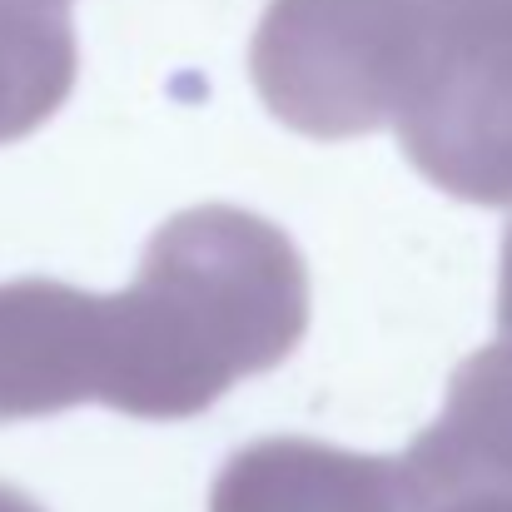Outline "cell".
<instances>
[{
    "label": "cell",
    "mask_w": 512,
    "mask_h": 512,
    "mask_svg": "<svg viewBox=\"0 0 512 512\" xmlns=\"http://www.w3.org/2000/svg\"><path fill=\"white\" fill-rule=\"evenodd\" d=\"M309 329V269L294 239L234 204L179 209L145 244L130 289L105 294L100 403L179 423L239 378L279 368Z\"/></svg>",
    "instance_id": "1"
},
{
    "label": "cell",
    "mask_w": 512,
    "mask_h": 512,
    "mask_svg": "<svg viewBox=\"0 0 512 512\" xmlns=\"http://www.w3.org/2000/svg\"><path fill=\"white\" fill-rule=\"evenodd\" d=\"M438 40L418 0H269L249 75L274 120L309 140H353L418 100Z\"/></svg>",
    "instance_id": "2"
},
{
    "label": "cell",
    "mask_w": 512,
    "mask_h": 512,
    "mask_svg": "<svg viewBox=\"0 0 512 512\" xmlns=\"http://www.w3.org/2000/svg\"><path fill=\"white\" fill-rule=\"evenodd\" d=\"M393 130L408 165L443 194L512 204V35L448 60Z\"/></svg>",
    "instance_id": "3"
},
{
    "label": "cell",
    "mask_w": 512,
    "mask_h": 512,
    "mask_svg": "<svg viewBox=\"0 0 512 512\" xmlns=\"http://www.w3.org/2000/svg\"><path fill=\"white\" fill-rule=\"evenodd\" d=\"M105 294L60 279L0 284V423L100 403Z\"/></svg>",
    "instance_id": "4"
},
{
    "label": "cell",
    "mask_w": 512,
    "mask_h": 512,
    "mask_svg": "<svg viewBox=\"0 0 512 512\" xmlns=\"http://www.w3.org/2000/svg\"><path fill=\"white\" fill-rule=\"evenodd\" d=\"M209 512H408V483L398 458L259 438L219 468Z\"/></svg>",
    "instance_id": "5"
},
{
    "label": "cell",
    "mask_w": 512,
    "mask_h": 512,
    "mask_svg": "<svg viewBox=\"0 0 512 512\" xmlns=\"http://www.w3.org/2000/svg\"><path fill=\"white\" fill-rule=\"evenodd\" d=\"M80 45L65 0H0V145L35 135L75 90Z\"/></svg>",
    "instance_id": "6"
},
{
    "label": "cell",
    "mask_w": 512,
    "mask_h": 512,
    "mask_svg": "<svg viewBox=\"0 0 512 512\" xmlns=\"http://www.w3.org/2000/svg\"><path fill=\"white\" fill-rule=\"evenodd\" d=\"M498 339L512 343V224L503 234V259H498Z\"/></svg>",
    "instance_id": "7"
},
{
    "label": "cell",
    "mask_w": 512,
    "mask_h": 512,
    "mask_svg": "<svg viewBox=\"0 0 512 512\" xmlns=\"http://www.w3.org/2000/svg\"><path fill=\"white\" fill-rule=\"evenodd\" d=\"M0 512H45L30 493H20V488H10V483H0Z\"/></svg>",
    "instance_id": "8"
}]
</instances>
